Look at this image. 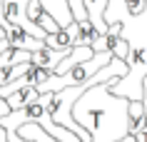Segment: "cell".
<instances>
[{"label":"cell","mask_w":147,"mask_h":142,"mask_svg":"<svg viewBox=\"0 0 147 142\" xmlns=\"http://www.w3.org/2000/svg\"><path fill=\"white\" fill-rule=\"evenodd\" d=\"M70 50H57V47H50L45 45L42 50H35L32 52V65H38V67H45V70L55 72V67L60 65V60L67 55Z\"/></svg>","instance_id":"obj_4"},{"label":"cell","mask_w":147,"mask_h":142,"mask_svg":"<svg viewBox=\"0 0 147 142\" xmlns=\"http://www.w3.org/2000/svg\"><path fill=\"white\" fill-rule=\"evenodd\" d=\"M117 80H105L87 87L72 107V117L90 132V142H117L132 132L130 102L112 92Z\"/></svg>","instance_id":"obj_1"},{"label":"cell","mask_w":147,"mask_h":142,"mask_svg":"<svg viewBox=\"0 0 147 142\" xmlns=\"http://www.w3.org/2000/svg\"><path fill=\"white\" fill-rule=\"evenodd\" d=\"M112 57H115V52L100 50V52H95L90 60H82L80 65H75L72 70L62 72V75H55L53 72L45 82L38 85V92H57V90H65V87H72V85H82L85 80H90L92 75H97Z\"/></svg>","instance_id":"obj_3"},{"label":"cell","mask_w":147,"mask_h":142,"mask_svg":"<svg viewBox=\"0 0 147 142\" xmlns=\"http://www.w3.org/2000/svg\"><path fill=\"white\" fill-rule=\"evenodd\" d=\"M40 3H42V8L60 23V28H67V25L75 20V17H72V10H70V5H67V0H40Z\"/></svg>","instance_id":"obj_6"},{"label":"cell","mask_w":147,"mask_h":142,"mask_svg":"<svg viewBox=\"0 0 147 142\" xmlns=\"http://www.w3.org/2000/svg\"><path fill=\"white\" fill-rule=\"evenodd\" d=\"M38 97H40L38 87H23V90H15L13 95H8L5 100H8V105L13 107V110H23V107L32 105Z\"/></svg>","instance_id":"obj_8"},{"label":"cell","mask_w":147,"mask_h":142,"mask_svg":"<svg viewBox=\"0 0 147 142\" xmlns=\"http://www.w3.org/2000/svg\"><path fill=\"white\" fill-rule=\"evenodd\" d=\"M8 47H10L8 38H0V55H3V52H5V50H8Z\"/></svg>","instance_id":"obj_14"},{"label":"cell","mask_w":147,"mask_h":142,"mask_svg":"<svg viewBox=\"0 0 147 142\" xmlns=\"http://www.w3.org/2000/svg\"><path fill=\"white\" fill-rule=\"evenodd\" d=\"M0 38H8V35H5V30H3V28H0Z\"/></svg>","instance_id":"obj_17"},{"label":"cell","mask_w":147,"mask_h":142,"mask_svg":"<svg viewBox=\"0 0 147 142\" xmlns=\"http://www.w3.org/2000/svg\"><path fill=\"white\" fill-rule=\"evenodd\" d=\"M117 142H137V135H125V137H120V140H117Z\"/></svg>","instance_id":"obj_13"},{"label":"cell","mask_w":147,"mask_h":142,"mask_svg":"<svg viewBox=\"0 0 147 142\" xmlns=\"http://www.w3.org/2000/svg\"><path fill=\"white\" fill-rule=\"evenodd\" d=\"M70 10H72V17L75 20H90L87 17V8H85V0H67Z\"/></svg>","instance_id":"obj_9"},{"label":"cell","mask_w":147,"mask_h":142,"mask_svg":"<svg viewBox=\"0 0 147 142\" xmlns=\"http://www.w3.org/2000/svg\"><path fill=\"white\" fill-rule=\"evenodd\" d=\"M105 20L107 25L122 23L120 38H125L130 45V52H127L130 70L112 85V92L122 95L127 100H142L147 77V8L142 13H132L125 0H110L105 10Z\"/></svg>","instance_id":"obj_2"},{"label":"cell","mask_w":147,"mask_h":142,"mask_svg":"<svg viewBox=\"0 0 147 142\" xmlns=\"http://www.w3.org/2000/svg\"><path fill=\"white\" fill-rule=\"evenodd\" d=\"M142 102H145V117H147V77H145V97H142Z\"/></svg>","instance_id":"obj_16"},{"label":"cell","mask_w":147,"mask_h":142,"mask_svg":"<svg viewBox=\"0 0 147 142\" xmlns=\"http://www.w3.org/2000/svg\"><path fill=\"white\" fill-rule=\"evenodd\" d=\"M130 117H132V122H137L140 117H145V102L142 100H132L130 102Z\"/></svg>","instance_id":"obj_10"},{"label":"cell","mask_w":147,"mask_h":142,"mask_svg":"<svg viewBox=\"0 0 147 142\" xmlns=\"http://www.w3.org/2000/svg\"><path fill=\"white\" fill-rule=\"evenodd\" d=\"M15 132L20 137H25V140H32V142H60L57 137H53V135L47 132L45 127H40L38 122H23Z\"/></svg>","instance_id":"obj_7"},{"label":"cell","mask_w":147,"mask_h":142,"mask_svg":"<svg viewBox=\"0 0 147 142\" xmlns=\"http://www.w3.org/2000/svg\"><path fill=\"white\" fill-rule=\"evenodd\" d=\"M10 112H13V107L8 105V100H5V97L0 95V120L5 117V115H10Z\"/></svg>","instance_id":"obj_12"},{"label":"cell","mask_w":147,"mask_h":142,"mask_svg":"<svg viewBox=\"0 0 147 142\" xmlns=\"http://www.w3.org/2000/svg\"><path fill=\"white\" fill-rule=\"evenodd\" d=\"M132 135H137V142H147V132H132Z\"/></svg>","instance_id":"obj_15"},{"label":"cell","mask_w":147,"mask_h":142,"mask_svg":"<svg viewBox=\"0 0 147 142\" xmlns=\"http://www.w3.org/2000/svg\"><path fill=\"white\" fill-rule=\"evenodd\" d=\"M107 3L110 0H85V8H87V17H90V23L97 28L100 35L110 30L107 20H105V10H107Z\"/></svg>","instance_id":"obj_5"},{"label":"cell","mask_w":147,"mask_h":142,"mask_svg":"<svg viewBox=\"0 0 147 142\" xmlns=\"http://www.w3.org/2000/svg\"><path fill=\"white\" fill-rule=\"evenodd\" d=\"M112 52H115L117 57L127 60V52H130V45H127V40H125V38H117V40H115V45H112Z\"/></svg>","instance_id":"obj_11"}]
</instances>
